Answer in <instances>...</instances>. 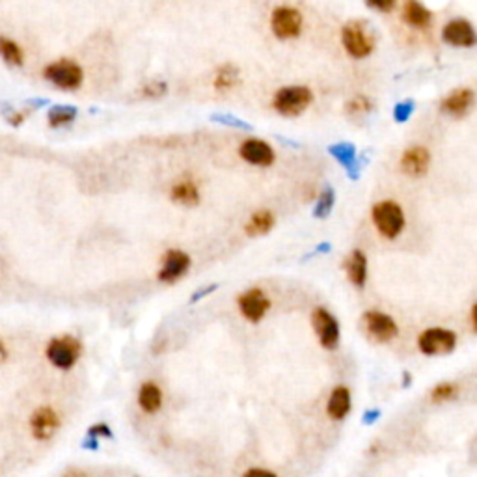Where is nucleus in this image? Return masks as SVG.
<instances>
[{
    "mask_svg": "<svg viewBox=\"0 0 477 477\" xmlns=\"http://www.w3.org/2000/svg\"><path fill=\"white\" fill-rule=\"evenodd\" d=\"M166 82H161V80H155V82H150L147 86L142 88V96L150 97V99H157V97H163L166 93Z\"/></svg>",
    "mask_w": 477,
    "mask_h": 477,
    "instance_id": "c756f323",
    "label": "nucleus"
},
{
    "mask_svg": "<svg viewBox=\"0 0 477 477\" xmlns=\"http://www.w3.org/2000/svg\"><path fill=\"white\" fill-rule=\"evenodd\" d=\"M75 116H77V110L71 109V107H55L48 112V123H51V127H62V125L71 123Z\"/></svg>",
    "mask_w": 477,
    "mask_h": 477,
    "instance_id": "a878e982",
    "label": "nucleus"
},
{
    "mask_svg": "<svg viewBox=\"0 0 477 477\" xmlns=\"http://www.w3.org/2000/svg\"><path fill=\"white\" fill-rule=\"evenodd\" d=\"M345 269H347V274H349V280L352 282V285L363 287L366 278H368V260H366L362 250H354L349 255V260L345 263Z\"/></svg>",
    "mask_w": 477,
    "mask_h": 477,
    "instance_id": "6ab92c4d",
    "label": "nucleus"
},
{
    "mask_svg": "<svg viewBox=\"0 0 477 477\" xmlns=\"http://www.w3.org/2000/svg\"><path fill=\"white\" fill-rule=\"evenodd\" d=\"M64 477H90L84 470H79V468H69V470L64 474Z\"/></svg>",
    "mask_w": 477,
    "mask_h": 477,
    "instance_id": "e433bc0d",
    "label": "nucleus"
},
{
    "mask_svg": "<svg viewBox=\"0 0 477 477\" xmlns=\"http://www.w3.org/2000/svg\"><path fill=\"white\" fill-rule=\"evenodd\" d=\"M239 82V69L233 64H226V66L218 67L217 75H215V88L218 91H228Z\"/></svg>",
    "mask_w": 477,
    "mask_h": 477,
    "instance_id": "393cba45",
    "label": "nucleus"
},
{
    "mask_svg": "<svg viewBox=\"0 0 477 477\" xmlns=\"http://www.w3.org/2000/svg\"><path fill=\"white\" fill-rule=\"evenodd\" d=\"M371 10H381V12H392L393 8H395V2L393 0H390V2H369L368 4Z\"/></svg>",
    "mask_w": 477,
    "mask_h": 477,
    "instance_id": "f704fd0d",
    "label": "nucleus"
},
{
    "mask_svg": "<svg viewBox=\"0 0 477 477\" xmlns=\"http://www.w3.org/2000/svg\"><path fill=\"white\" fill-rule=\"evenodd\" d=\"M272 226H274V215L267 209H261L250 217V220L244 226V231H246L248 237H261L267 235L272 230Z\"/></svg>",
    "mask_w": 477,
    "mask_h": 477,
    "instance_id": "5701e85b",
    "label": "nucleus"
},
{
    "mask_svg": "<svg viewBox=\"0 0 477 477\" xmlns=\"http://www.w3.org/2000/svg\"><path fill=\"white\" fill-rule=\"evenodd\" d=\"M215 289H217V285H211V287H204V289H199L198 293H194L192 298H190V303H198L201 296L209 295V293H213Z\"/></svg>",
    "mask_w": 477,
    "mask_h": 477,
    "instance_id": "c9c22d12",
    "label": "nucleus"
},
{
    "mask_svg": "<svg viewBox=\"0 0 477 477\" xmlns=\"http://www.w3.org/2000/svg\"><path fill=\"white\" fill-rule=\"evenodd\" d=\"M312 325L319 336L321 345L325 349H336L339 343V323L328 309L317 308L312 312Z\"/></svg>",
    "mask_w": 477,
    "mask_h": 477,
    "instance_id": "9d476101",
    "label": "nucleus"
},
{
    "mask_svg": "<svg viewBox=\"0 0 477 477\" xmlns=\"http://www.w3.org/2000/svg\"><path fill=\"white\" fill-rule=\"evenodd\" d=\"M242 477H278V476H276L274 471L265 470V468H252V470H248Z\"/></svg>",
    "mask_w": 477,
    "mask_h": 477,
    "instance_id": "473e14b6",
    "label": "nucleus"
},
{
    "mask_svg": "<svg viewBox=\"0 0 477 477\" xmlns=\"http://www.w3.org/2000/svg\"><path fill=\"white\" fill-rule=\"evenodd\" d=\"M341 42L352 58H366L373 53L375 34L366 21H349L341 28Z\"/></svg>",
    "mask_w": 477,
    "mask_h": 477,
    "instance_id": "f257e3e1",
    "label": "nucleus"
},
{
    "mask_svg": "<svg viewBox=\"0 0 477 477\" xmlns=\"http://www.w3.org/2000/svg\"><path fill=\"white\" fill-rule=\"evenodd\" d=\"M58 429H60V416L53 406H39L32 412L30 433L36 440H51Z\"/></svg>",
    "mask_w": 477,
    "mask_h": 477,
    "instance_id": "1a4fd4ad",
    "label": "nucleus"
},
{
    "mask_svg": "<svg viewBox=\"0 0 477 477\" xmlns=\"http://www.w3.org/2000/svg\"><path fill=\"white\" fill-rule=\"evenodd\" d=\"M239 153L246 163L255 166H271L274 161V152L271 145L258 138H248L246 142H242Z\"/></svg>",
    "mask_w": 477,
    "mask_h": 477,
    "instance_id": "dca6fc26",
    "label": "nucleus"
},
{
    "mask_svg": "<svg viewBox=\"0 0 477 477\" xmlns=\"http://www.w3.org/2000/svg\"><path fill=\"white\" fill-rule=\"evenodd\" d=\"M403 19L414 28H427L433 21V13L422 2H406L403 6Z\"/></svg>",
    "mask_w": 477,
    "mask_h": 477,
    "instance_id": "4be33fe9",
    "label": "nucleus"
},
{
    "mask_svg": "<svg viewBox=\"0 0 477 477\" xmlns=\"http://www.w3.org/2000/svg\"><path fill=\"white\" fill-rule=\"evenodd\" d=\"M138 405L147 414H155V412L161 411V406H163V392H161V388L155 382L142 384L138 393Z\"/></svg>",
    "mask_w": 477,
    "mask_h": 477,
    "instance_id": "aec40b11",
    "label": "nucleus"
},
{
    "mask_svg": "<svg viewBox=\"0 0 477 477\" xmlns=\"http://www.w3.org/2000/svg\"><path fill=\"white\" fill-rule=\"evenodd\" d=\"M474 107V91L470 88H457L449 96L444 97L440 103V109L444 114L453 116V118H462L470 112Z\"/></svg>",
    "mask_w": 477,
    "mask_h": 477,
    "instance_id": "4468645a",
    "label": "nucleus"
},
{
    "mask_svg": "<svg viewBox=\"0 0 477 477\" xmlns=\"http://www.w3.org/2000/svg\"><path fill=\"white\" fill-rule=\"evenodd\" d=\"M431 163V153L427 152V147L422 145H414L408 147L403 157H401V170L411 177H420V175L427 174Z\"/></svg>",
    "mask_w": 477,
    "mask_h": 477,
    "instance_id": "2eb2a0df",
    "label": "nucleus"
},
{
    "mask_svg": "<svg viewBox=\"0 0 477 477\" xmlns=\"http://www.w3.org/2000/svg\"><path fill=\"white\" fill-rule=\"evenodd\" d=\"M328 152L332 153L334 159L345 166L350 179H358V164H357V147L349 142H339L328 147Z\"/></svg>",
    "mask_w": 477,
    "mask_h": 477,
    "instance_id": "a211bd4d",
    "label": "nucleus"
},
{
    "mask_svg": "<svg viewBox=\"0 0 477 477\" xmlns=\"http://www.w3.org/2000/svg\"><path fill=\"white\" fill-rule=\"evenodd\" d=\"M172 199L175 204L185 207H194L199 204V190L196 187V183L190 181V179H183V181H177L172 187Z\"/></svg>",
    "mask_w": 477,
    "mask_h": 477,
    "instance_id": "412c9836",
    "label": "nucleus"
},
{
    "mask_svg": "<svg viewBox=\"0 0 477 477\" xmlns=\"http://www.w3.org/2000/svg\"><path fill=\"white\" fill-rule=\"evenodd\" d=\"M362 325L369 338L379 343H388L397 338L399 334L395 321L382 312H366L362 317Z\"/></svg>",
    "mask_w": 477,
    "mask_h": 477,
    "instance_id": "6e6552de",
    "label": "nucleus"
},
{
    "mask_svg": "<svg viewBox=\"0 0 477 477\" xmlns=\"http://www.w3.org/2000/svg\"><path fill=\"white\" fill-rule=\"evenodd\" d=\"M8 358V349H6V345H4V341L0 339V362H4Z\"/></svg>",
    "mask_w": 477,
    "mask_h": 477,
    "instance_id": "4c0bfd02",
    "label": "nucleus"
},
{
    "mask_svg": "<svg viewBox=\"0 0 477 477\" xmlns=\"http://www.w3.org/2000/svg\"><path fill=\"white\" fill-rule=\"evenodd\" d=\"M459 393V386L453 384V382H442L438 386L431 392V401L433 403H446V401H451V399L457 397Z\"/></svg>",
    "mask_w": 477,
    "mask_h": 477,
    "instance_id": "cd10ccee",
    "label": "nucleus"
},
{
    "mask_svg": "<svg viewBox=\"0 0 477 477\" xmlns=\"http://www.w3.org/2000/svg\"><path fill=\"white\" fill-rule=\"evenodd\" d=\"M80 341L73 336H60V338L51 339L45 349V354H47V360L55 368L62 369V371H67L71 369L77 360L80 357Z\"/></svg>",
    "mask_w": 477,
    "mask_h": 477,
    "instance_id": "20e7f679",
    "label": "nucleus"
},
{
    "mask_svg": "<svg viewBox=\"0 0 477 477\" xmlns=\"http://www.w3.org/2000/svg\"><path fill=\"white\" fill-rule=\"evenodd\" d=\"M271 28L280 39H293L303 30V13L293 6H278L272 12Z\"/></svg>",
    "mask_w": 477,
    "mask_h": 477,
    "instance_id": "0eeeda50",
    "label": "nucleus"
},
{
    "mask_svg": "<svg viewBox=\"0 0 477 477\" xmlns=\"http://www.w3.org/2000/svg\"><path fill=\"white\" fill-rule=\"evenodd\" d=\"M412 112H414V103H412V101H403V103L395 105L393 118H395V121H399V123H403V121H406L411 118Z\"/></svg>",
    "mask_w": 477,
    "mask_h": 477,
    "instance_id": "7c9ffc66",
    "label": "nucleus"
},
{
    "mask_svg": "<svg viewBox=\"0 0 477 477\" xmlns=\"http://www.w3.org/2000/svg\"><path fill=\"white\" fill-rule=\"evenodd\" d=\"M470 319H471V330L476 332V306L471 308V312H470Z\"/></svg>",
    "mask_w": 477,
    "mask_h": 477,
    "instance_id": "58836bf2",
    "label": "nucleus"
},
{
    "mask_svg": "<svg viewBox=\"0 0 477 477\" xmlns=\"http://www.w3.org/2000/svg\"><path fill=\"white\" fill-rule=\"evenodd\" d=\"M190 267V255L183 250H170L164 260V265L159 272V280L164 284H172L175 280H179L188 271Z\"/></svg>",
    "mask_w": 477,
    "mask_h": 477,
    "instance_id": "ddd939ff",
    "label": "nucleus"
},
{
    "mask_svg": "<svg viewBox=\"0 0 477 477\" xmlns=\"http://www.w3.org/2000/svg\"><path fill=\"white\" fill-rule=\"evenodd\" d=\"M371 217H373L375 228L386 239H395L405 228V215L395 201L377 204L371 211Z\"/></svg>",
    "mask_w": 477,
    "mask_h": 477,
    "instance_id": "7ed1b4c3",
    "label": "nucleus"
},
{
    "mask_svg": "<svg viewBox=\"0 0 477 477\" xmlns=\"http://www.w3.org/2000/svg\"><path fill=\"white\" fill-rule=\"evenodd\" d=\"M457 345V336L446 328H427L417 339V347L427 357L449 354Z\"/></svg>",
    "mask_w": 477,
    "mask_h": 477,
    "instance_id": "423d86ee",
    "label": "nucleus"
},
{
    "mask_svg": "<svg viewBox=\"0 0 477 477\" xmlns=\"http://www.w3.org/2000/svg\"><path fill=\"white\" fill-rule=\"evenodd\" d=\"M239 308L250 323H260L271 308V300L263 291L254 287V289H248L246 293L239 296Z\"/></svg>",
    "mask_w": 477,
    "mask_h": 477,
    "instance_id": "9b49d317",
    "label": "nucleus"
},
{
    "mask_svg": "<svg viewBox=\"0 0 477 477\" xmlns=\"http://www.w3.org/2000/svg\"><path fill=\"white\" fill-rule=\"evenodd\" d=\"M43 75H45V79L48 82H53V84L62 88V90H77L82 84V79H84L82 67L77 62L67 60V58H62V60L48 64L45 67Z\"/></svg>",
    "mask_w": 477,
    "mask_h": 477,
    "instance_id": "39448f33",
    "label": "nucleus"
},
{
    "mask_svg": "<svg viewBox=\"0 0 477 477\" xmlns=\"http://www.w3.org/2000/svg\"><path fill=\"white\" fill-rule=\"evenodd\" d=\"M0 58L10 64V66H23L24 53L17 42L12 37L0 36Z\"/></svg>",
    "mask_w": 477,
    "mask_h": 477,
    "instance_id": "b1692460",
    "label": "nucleus"
},
{
    "mask_svg": "<svg viewBox=\"0 0 477 477\" xmlns=\"http://www.w3.org/2000/svg\"><path fill=\"white\" fill-rule=\"evenodd\" d=\"M312 99H314V96H312V90L308 86H285L274 96L272 105L282 116L295 118L308 109Z\"/></svg>",
    "mask_w": 477,
    "mask_h": 477,
    "instance_id": "f03ea898",
    "label": "nucleus"
},
{
    "mask_svg": "<svg viewBox=\"0 0 477 477\" xmlns=\"http://www.w3.org/2000/svg\"><path fill=\"white\" fill-rule=\"evenodd\" d=\"M88 433H90V436H112V433H110V429L105 423H97Z\"/></svg>",
    "mask_w": 477,
    "mask_h": 477,
    "instance_id": "72a5a7b5",
    "label": "nucleus"
},
{
    "mask_svg": "<svg viewBox=\"0 0 477 477\" xmlns=\"http://www.w3.org/2000/svg\"><path fill=\"white\" fill-rule=\"evenodd\" d=\"M371 109H373V103H371V101H369L366 96L354 97L352 101H349V103H347V112H349V114H352V116L366 114V112H369Z\"/></svg>",
    "mask_w": 477,
    "mask_h": 477,
    "instance_id": "c85d7f7f",
    "label": "nucleus"
},
{
    "mask_svg": "<svg viewBox=\"0 0 477 477\" xmlns=\"http://www.w3.org/2000/svg\"><path fill=\"white\" fill-rule=\"evenodd\" d=\"M334 199H336V196H334V188L326 187L325 190L321 192L319 201H317V206H315L314 217L315 218L328 217V215H330V211H332V207H334Z\"/></svg>",
    "mask_w": 477,
    "mask_h": 477,
    "instance_id": "bb28decb",
    "label": "nucleus"
},
{
    "mask_svg": "<svg viewBox=\"0 0 477 477\" xmlns=\"http://www.w3.org/2000/svg\"><path fill=\"white\" fill-rule=\"evenodd\" d=\"M350 411V392L349 388L345 386H336L330 393V399H328V405H326V412L328 416L336 420V422H341Z\"/></svg>",
    "mask_w": 477,
    "mask_h": 477,
    "instance_id": "f3484780",
    "label": "nucleus"
},
{
    "mask_svg": "<svg viewBox=\"0 0 477 477\" xmlns=\"http://www.w3.org/2000/svg\"><path fill=\"white\" fill-rule=\"evenodd\" d=\"M444 42L453 47H474L476 45V30L470 21L466 19H453L444 26L442 30Z\"/></svg>",
    "mask_w": 477,
    "mask_h": 477,
    "instance_id": "f8f14e48",
    "label": "nucleus"
},
{
    "mask_svg": "<svg viewBox=\"0 0 477 477\" xmlns=\"http://www.w3.org/2000/svg\"><path fill=\"white\" fill-rule=\"evenodd\" d=\"M213 120L222 121V123H228V125H233V127L250 129V125H248V123H244V121H241V120H237V118H231V116H220V114H215V116H213Z\"/></svg>",
    "mask_w": 477,
    "mask_h": 477,
    "instance_id": "2f4dec72",
    "label": "nucleus"
}]
</instances>
